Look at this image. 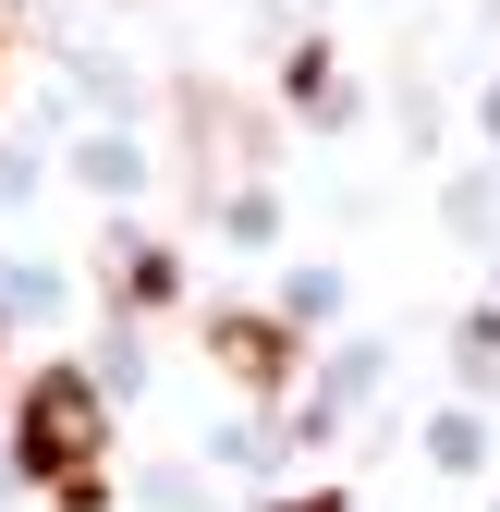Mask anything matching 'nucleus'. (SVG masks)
<instances>
[{
    "label": "nucleus",
    "instance_id": "nucleus-3",
    "mask_svg": "<svg viewBox=\"0 0 500 512\" xmlns=\"http://www.w3.org/2000/svg\"><path fill=\"white\" fill-rule=\"evenodd\" d=\"M171 293V256L159 244H122V305H159Z\"/></svg>",
    "mask_w": 500,
    "mask_h": 512
},
{
    "label": "nucleus",
    "instance_id": "nucleus-2",
    "mask_svg": "<svg viewBox=\"0 0 500 512\" xmlns=\"http://www.w3.org/2000/svg\"><path fill=\"white\" fill-rule=\"evenodd\" d=\"M208 354L244 378V391H281V378H293V330H281V317H220Z\"/></svg>",
    "mask_w": 500,
    "mask_h": 512
},
{
    "label": "nucleus",
    "instance_id": "nucleus-1",
    "mask_svg": "<svg viewBox=\"0 0 500 512\" xmlns=\"http://www.w3.org/2000/svg\"><path fill=\"white\" fill-rule=\"evenodd\" d=\"M13 452H25V476L49 488V500H74V512H98L110 488H98V452H110V403H98V378H74V366H49V378H25V415H13Z\"/></svg>",
    "mask_w": 500,
    "mask_h": 512
}]
</instances>
